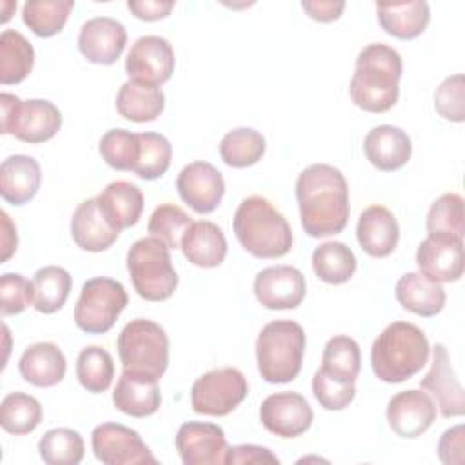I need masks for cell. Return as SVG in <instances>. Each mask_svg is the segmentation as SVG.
I'll return each instance as SVG.
<instances>
[{"label": "cell", "mask_w": 465, "mask_h": 465, "mask_svg": "<svg viewBox=\"0 0 465 465\" xmlns=\"http://www.w3.org/2000/svg\"><path fill=\"white\" fill-rule=\"evenodd\" d=\"M361 367L360 345L349 336H334L325 343L322 354V371L331 378L354 383Z\"/></svg>", "instance_id": "cell-36"}, {"label": "cell", "mask_w": 465, "mask_h": 465, "mask_svg": "<svg viewBox=\"0 0 465 465\" xmlns=\"http://www.w3.org/2000/svg\"><path fill=\"white\" fill-rule=\"evenodd\" d=\"M249 392L247 378L234 367L213 369L191 387V407L205 416H227L232 412Z\"/></svg>", "instance_id": "cell-10"}, {"label": "cell", "mask_w": 465, "mask_h": 465, "mask_svg": "<svg viewBox=\"0 0 465 465\" xmlns=\"http://www.w3.org/2000/svg\"><path fill=\"white\" fill-rule=\"evenodd\" d=\"M33 282L18 272H5L0 278V309L2 316H11L33 305Z\"/></svg>", "instance_id": "cell-47"}, {"label": "cell", "mask_w": 465, "mask_h": 465, "mask_svg": "<svg viewBox=\"0 0 465 465\" xmlns=\"http://www.w3.org/2000/svg\"><path fill=\"white\" fill-rule=\"evenodd\" d=\"M427 232L441 236L463 238L465 214L463 198L456 193H445L432 202L427 213Z\"/></svg>", "instance_id": "cell-42"}, {"label": "cell", "mask_w": 465, "mask_h": 465, "mask_svg": "<svg viewBox=\"0 0 465 465\" xmlns=\"http://www.w3.org/2000/svg\"><path fill=\"white\" fill-rule=\"evenodd\" d=\"M356 238L360 247L372 258L389 256L400 238V227L394 214L383 205H369L358 218Z\"/></svg>", "instance_id": "cell-22"}, {"label": "cell", "mask_w": 465, "mask_h": 465, "mask_svg": "<svg viewBox=\"0 0 465 465\" xmlns=\"http://www.w3.org/2000/svg\"><path fill=\"white\" fill-rule=\"evenodd\" d=\"M265 153V138L251 127L229 131L220 142V156L229 167L243 169L262 160Z\"/></svg>", "instance_id": "cell-37"}, {"label": "cell", "mask_w": 465, "mask_h": 465, "mask_svg": "<svg viewBox=\"0 0 465 465\" xmlns=\"http://www.w3.org/2000/svg\"><path fill=\"white\" fill-rule=\"evenodd\" d=\"M232 229L240 245L254 258H282L292 247V231L287 218L258 194L240 202Z\"/></svg>", "instance_id": "cell-4"}, {"label": "cell", "mask_w": 465, "mask_h": 465, "mask_svg": "<svg viewBox=\"0 0 465 465\" xmlns=\"http://www.w3.org/2000/svg\"><path fill=\"white\" fill-rule=\"evenodd\" d=\"M125 71L129 80L162 85L174 73V51L162 36H140L127 53Z\"/></svg>", "instance_id": "cell-12"}, {"label": "cell", "mask_w": 465, "mask_h": 465, "mask_svg": "<svg viewBox=\"0 0 465 465\" xmlns=\"http://www.w3.org/2000/svg\"><path fill=\"white\" fill-rule=\"evenodd\" d=\"M180 249L193 265L213 269L225 260L227 240L216 223L209 220H198L193 222L183 234Z\"/></svg>", "instance_id": "cell-29"}, {"label": "cell", "mask_w": 465, "mask_h": 465, "mask_svg": "<svg viewBox=\"0 0 465 465\" xmlns=\"http://www.w3.org/2000/svg\"><path fill=\"white\" fill-rule=\"evenodd\" d=\"M124 285L107 276L89 278L74 305V323L87 334H105L111 331L120 312L127 307Z\"/></svg>", "instance_id": "cell-9"}, {"label": "cell", "mask_w": 465, "mask_h": 465, "mask_svg": "<svg viewBox=\"0 0 465 465\" xmlns=\"http://www.w3.org/2000/svg\"><path fill=\"white\" fill-rule=\"evenodd\" d=\"M127 271L136 294L147 302H163L176 291L178 274L169 247L153 236L140 238L129 247Z\"/></svg>", "instance_id": "cell-6"}, {"label": "cell", "mask_w": 465, "mask_h": 465, "mask_svg": "<svg viewBox=\"0 0 465 465\" xmlns=\"http://www.w3.org/2000/svg\"><path fill=\"white\" fill-rule=\"evenodd\" d=\"M420 387L436 400L434 403L443 418L461 416L465 412V392L443 343L434 345L430 371L421 378Z\"/></svg>", "instance_id": "cell-17"}, {"label": "cell", "mask_w": 465, "mask_h": 465, "mask_svg": "<svg viewBox=\"0 0 465 465\" xmlns=\"http://www.w3.org/2000/svg\"><path fill=\"white\" fill-rule=\"evenodd\" d=\"M42 421V405L35 396L11 392L0 403V425L5 432L24 436L33 432Z\"/></svg>", "instance_id": "cell-38"}, {"label": "cell", "mask_w": 465, "mask_h": 465, "mask_svg": "<svg viewBox=\"0 0 465 465\" xmlns=\"http://www.w3.org/2000/svg\"><path fill=\"white\" fill-rule=\"evenodd\" d=\"M376 13L383 31L400 40L420 36L430 20V9L425 0L380 2L376 4Z\"/></svg>", "instance_id": "cell-28"}, {"label": "cell", "mask_w": 465, "mask_h": 465, "mask_svg": "<svg viewBox=\"0 0 465 465\" xmlns=\"http://www.w3.org/2000/svg\"><path fill=\"white\" fill-rule=\"evenodd\" d=\"M174 443L183 465L225 463L227 440L223 429L214 423L185 421L180 425Z\"/></svg>", "instance_id": "cell-16"}, {"label": "cell", "mask_w": 465, "mask_h": 465, "mask_svg": "<svg viewBox=\"0 0 465 465\" xmlns=\"http://www.w3.org/2000/svg\"><path fill=\"white\" fill-rule=\"evenodd\" d=\"M465 85L463 74L447 76L434 93V107L438 114L449 122H463L465 120Z\"/></svg>", "instance_id": "cell-46"}, {"label": "cell", "mask_w": 465, "mask_h": 465, "mask_svg": "<svg viewBox=\"0 0 465 465\" xmlns=\"http://www.w3.org/2000/svg\"><path fill=\"white\" fill-rule=\"evenodd\" d=\"M127 31L122 22L109 16L87 20L78 33V49L91 64L111 65L124 53Z\"/></svg>", "instance_id": "cell-20"}, {"label": "cell", "mask_w": 465, "mask_h": 465, "mask_svg": "<svg viewBox=\"0 0 465 465\" xmlns=\"http://www.w3.org/2000/svg\"><path fill=\"white\" fill-rule=\"evenodd\" d=\"M429 352L427 336L418 325L411 322H392L372 343V372L385 383H401L425 367Z\"/></svg>", "instance_id": "cell-3"}, {"label": "cell", "mask_w": 465, "mask_h": 465, "mask_svg": "<svg viewBox=\"0 0 465 465\" xmlns=\"http://www.w3.org/2000/svg\"><path fill=\"white\" fill-rule=\"evenodd\" d=\"M312 392L325 411H341L349 407L354 400L356 387L354 383L338 381L325 374L322 369H318L312 378Z\"/></svg>", "instance_id": "cell-45"}, {"label": "cell", "mask_w": 465, "mask_h": 465, "mask_svg": "<svg viewBox=\"0 0 465 465\" xmlns=\"http://www.w3.org/2000/svg\"><path fill=\"white\" fill-rule=\"evenodd\" d=\"M118 356L124 371L160 380L169 365V338L162 325L147 318L131 320L118 334Z\"/></svg>", "instance_id": "cell-7"}, {"label": "cell", "mask_w": 465, "mask_h": 465, "mask_svg": "<svg viewBox=\"0 0 465 465\" xmlns=\"http://www.w3.org/2000/svg\"><path fill=\"white\" fill-rule=\"evenodd\" d=\"M416 265L427 278L445 283L463 276V238L429 234L416 251Z\"/></svg>", "instance_id": "cell-19"}, {"label": "cell", "mask_w": 465, "mask_h": 465, "mask_svg": "<svg viewBox=\"0 0 465 465\" xmlns=\"http://www.w3.org/2000/svg\"><path fill=\"white\" fill-rule=\"evenodd\" d=\"M20 376L35 387L58 385L67 371V361L62 349L51 341L29 345L18 360Z\"/></svg>", "instance_id": "cell-24"}, {"label": "cell", "mask_w": 465, "mask_h": 465, "mask_svg": "<svg viewBox=\"0 0 465 465\" xmlns=\"http://www.w3.org/2000/svg\"><path fill=\"white\" fill-rule=\"evenodd\" d=\"M303 11L318 22H332L338 20L345 9V2L341 0H303Z\"/></svg>", "instance_id": "cell-51"}, {"label": "cell", "mask_w": 465, "mask_h": 465, "mask_svg": "<svg viewBox=\"0 0 465 465\" xmlns=\"http://www.w3.org/2000/svg\"><path fill=\"white\" fill-rule=\"evenodd\" d=\"M138 138H140V153H138V160L133 173L142 180H156L163 176L173 158V147L169 140L163 134L153 133V131L138 133Z\"/></svg>", "instance_id": "cell-41"}, {"label": "cell", "mask_w": 465, "mask_h": 465, "mask_svg": "<svg viewBox=\"0 0 465 465\" xmlns=\"http://www.w3.org/2000/svg\"><path fill=\"white\" fill-rule=\"evenodd\" d=\"M314 412L307 400L292 391L267 396L260 405L262 425L280 438H296L309 430Z\"/></svg>", "instance_id": "cell-13"}, {"label": "cell", "mask_w": 465, "mask_h": 465, "mask_svg": "<svg viewBox=\"0 0 465 465\" xmlns=\"http://www.w3.org/2000/svg\"><path fill=\"white\" fill-rule=\"evenodd\" d=\"M38 452L47 465H78L84 460L85 445L78 430L58 427L40 438Z\"/></svg>", "instance_id": "cell-40"}, {"label": "cell", "mask_w": 465, "mask_h": 465, "mask_svg": "<svg viewBox=\"0 0 465 465\" xmlns=\"http://www.w3.org/2000/svg\"><path fill=\"white\" fill-rule=\"evenodd\" d=\"M363 153L367 160L380 171L401 169L412 154L409 134L394 125L372 127L363 140Z\"/></svg>", "instance_id": "cell-23"}, {"label": "cell", "mask_w": 465, "mask_h": 465, "mask_svg": "<svg viewBox=\"0 0 465 465\" xmlns=\"http://www.w3.org/2000/svg\"><path fill=\"white\" fill-rule=\"evenodd\" d=\"M398 303L418 316H436L445 305V289L441 283L427 278L421 272H407L396 282L394 289Z\"/></svg>", "instance_id": "cell-30"}, {"label": "cell", "mask_w": 465, "mask_h": 465, "mask_svg": "<svg viewBox=\"0 0 465 465\" xmlns=\"http://www.w3.org/2000/svg\"><path fill=\"white\" fill-rule=\"evenodd\" d=\"M401 56L381 42L365 45L356 58V71L349 84L352 102L367 113H387L400 94Z\"/></svg>", "instance_id": "cell-2"}, {"label": "cell", "mask_w": 465, "mask_h": 465, "mask_svg": "<svg viewBox=\"0 0 465 465\" xmlns=\"http://www.w3.org/2000/svg\"><path fill=\"white\" fill-rule=\"evenodd\" d=\"M191 223L193 220L182 207L174 203H162L153 211L147 223V232L163 242L169 249H180L183 234Z\"/></svg>", "instance_id": "cell-43"}, {"label": "cell", "mask_w": 465, "mask_h": 465, "mask_svg": "<svg viewBox=\"0 0 465 465\" xmlns=\"http://www.w3.org/2000/svg\"><path fill=\"white\" fill-rule=\"evenodd\" d=\"M33 307L38 312L53 314L64 307L71 292V274L58 265H47L33 276Z\"/></svg>", "instance_id": "cell-33"}, {"label": "cell", "mask_w": 465, "mask_h": 465, "mask_svg": "<svg viewBox=\"0 0 465 465\" xmlns=\"http://www.w3.org/2000/svg\"><path fill=\"white\" fill-rule=\"evenodd\" d=\"M113 403L127 416L145 418L154 414L162 403L158 380L147 374L124 371L114 387Z\"/></svg>", "instance_id": "cell-21"}, {"label": "cell", "mask_w": 465, "mask_h": 465, "mask_svg": "<svg viewBox=\"0 0 465 465\" xmlns=\"http://www.w3.org/2000/svg\"><path fill=\"white\" fill-rule=\"evenodd\" d=\"M98 151L105 163L116 171H133L140 153L138 133L127 129H109L102 138Z\"/></svg>", "instance_id": "cell-44"}, {"label": "cell", "mask_w": 465, "mask_h": 465, "mask_svg": "<svg viewBox=\"0 0 465 465\" xmlns=\"http://www.w3.org/2000/svg\"><path fill=\"white\" fill-rule=\"evenodd\" d=\"M307 338L292 320L269 322L256 340L258 372L267 383H289L300 371Z\"/></svg>", "instance_id": "cell-5"}, {"label": "cell", "mask_w": 465, "mask_h": 465, "mask_svg": "<svg viewBox=\"0 0 465 465\" xmlns=\"http://www.w3.org/2000/svg\"><path fill=\"white\" fill-rule=\"evenodd\" d=\"M465 427L454 425L447 429L438 441V458L445 465H461L465 456Z\"/></svg>", "instance_id": "cell-48"}, {"label": "cell", "mask_w": 465, "mask_h": 465, "mask_svg": "<svg viewBox=\"0 0 465 465\" xmlns=\"http://www.w3.org/2000/svg\"><path fill=\"white\" fill-rule=\"evenodd\" d=\"M118 234L120 232L102 214L96 198L84 200L73 213L71 236L84 251L102 252L116 242Z\"/></svg>", "instance_id": "cell-25"}, {"label": "cell", "mask_w": 465, "mask_h": 465, "mask_svg": "<svg viewBox=\"0 0 465 465\" xmlns=\"http://www.w3.org/2000/svg\"><path fill=\"white\" fill-rule=\"evenodd\" d=\"M176 189L180 198L193 211L198 214H209L220 205L225 193V182L213 163L198 160L180 171Z\"/></svg>", "instance_id": "cell-15"}, {"label": "cell", "mask_w": 465, "mask_h": 465, "mask_svg": "<svg viewBox=\"0 0 465 465\" xmlns=\"http://www.w3.org/2000/svg\"><path fill=\"white\" fill-rule=\"evenodd\" d=\"M307 292L305 276L292 265L262 269L254 278V294L262 307L271 311L298 307Z\"/></svg>", "instance_id": "cell-14"}, {"label": "cell", "mask_w": 465, "mask_h": 465, "mask_svg": "<svg viewBox=\"0 0 465 465\" xmlns=\"http://www.w3.org/2000/svg\"><path fill=\"white\" fill-rule=\"evenodd\" d=\"M438 407L421 389H407L394 394L387 405L389 427L400 438H418L436 421Z\"/></svg>", "instance_id": "cell-18"}, {"label": "cell", "mask_w": 465, "mask_h": 465, "mask_svg": "<svg viewBox=\"0 0 465 465\" xmlns=\"http://www.w3.org/2000/svg\"><path fill=\"white\" fill-rule=\"evenodd\" d=\"M174 2L173 0H129L127 9L140 20L154 22L169 16L173 11Z\"/></svg>", "instance_id": "cell-50"}, {"label": "cell", "mask_w": 465, "mask_h": 465, "mask_svg": "<svg viewBox=\"0 0 465 465\" xmlns=\"http://www.w3.org/2000/svg\"><path fill=\"white\" fill-rule=\"evenodd\" d=\"M0 107L2 134H13L25 143H44L62 127V113L49 100H20L11 93H2Z\"/></svg>", "instance_id": "cell-8"}, {"label": "cell", "mask_w": 465, "mask_h": 465, "mask_svg": "<svg viewBox=\"0 0 465 465\" xmlns=\"http://www.w3.org/2000/svg\"><path fill=\"white\" fill-rule=\"evenodd\" d=\"M42 173L33 156L13 154L0 165V194L11 205H24L33 200L40 189Z\"/></svg>", "instance_id": "cell-26"}, {"label": "cell", "mask_w": 465, "mask_h": 465, "mask_svg": "<svg viewBox=\"0 0 465 465\" xmlns=\"http://www.w3.org/2000/svg\"><path fill=\"white\" fill-rule=\"evenodd\" d=\"M316 276L331 285H341L356 272V256L343 242H325L312 251Z\"/></svg>", "instance_id": "cell-34"}, {"label": "cell", "mask_w": 465, "mask_h": 465, "mask_svg": "<svg viewBox=\"0 0 465 465\" xmlns=\"http://www.w3.org/2000/svg\"><path fill=\"white\" fill-rule=\"evenodd\" d=\"M91 447L105 465L158 463L140 434L122 423H102L91 432Z\"/></svg>", "instance_id": "cell-11"}, {"label": "cell", "mask_w": 465, "mask_h": 465, "mask_svg": "<svg viewBox=\"0 0 465 465\" xmlns=\"http://www.w3.org/2000/svg\"><path fill=\"white\" fill-rule=\"evenodd\" d=\"M296 202L303 231L312 238L338 234L349 222V185L329 163L305 167L296 180Z\"/></svg>", "instance_id": "cell-1"}, {"label": "cell", "mask_w": 465, "mask_h": 465, "mask_svg": "<svg viewBox=\"0 0 465 465\" xmlns=\"http://www.w3.org/2000/svg\"><path fill=\"white\" fill-rule=\"evenodd\" d=\"M76 378L87 392L107 391L114 378L113 356L100 345L84 347L76 360Z\"/></svg>", "instance_id": "cell-39"}, {"label": "cell", "mask_w": 465, "mask_h": 465, "mask_svg": "<svg viewBox=\"0 0 465 465\" xmlns=\"http://www.w3.org/2000/svg\"><path fill=\"white\" fill-rule=\"evenodd\" d=\"M165 107L163 91L158 85L127 80L116 94V111L122 118L131 122H153Z\"/></svg>", "instance_id": "cell-31"}, {"label": "cell", "mask_w": 465, "mask_h": 465, "mask_svg": "<svg viewBox=\"0 0 465 465\" xmlns=\"http://www.w3.org/2000/svg\"><path fill=\"white\" fill-rule=\"evenodd\" d=\"M2 262H7L13 252L16 251L18 245V236H16V225L11 222L5 211H2Z\"/></svg>", "instance_id": "cell-52"}, {"label": "cell", "mask_w": 465, "mask_h": 465, "mask_svg": "<svg viewBox=\"0 0 465 465\" xmlns=\"http://www.w3.org/2000/svg\"><path fill=\"white\" fill-rule=\"evenodd\" d=\"M73 7L74 0H27L22 20L36 36L49 38L64 29Z\"/></svg>", "instance_id": "cell-35"}, {"label": "cell", "mask_w": 465, "mask_h": 465, "mask_svg": "<svg viewBox=\"0 0 465 465\" xmlns=\"http://www.w3.org/2000/svg\"><path fill=\"white\" fill-rule=\"evenodd\" d=\"M225 463L229 465H245V463H280L276 454L271 452L267 447L260 445H234L227 447Z\"/></svg>", "instance_id": "cell-49"}, {"label": "cell", "mask_w": 465, "mask_h": 465, "mask_svg": "<svg viewBox=\"0 0 465 465\" xmlns=\"http://www.w3.org/2000/svg\"><path fill=\"white\" fill-rule=\"evenodd\" d=\"M35 64L31 42L16 29H4L0 35V84L13 85L27 78Z\"/></svg>", "instance_id": "cell-32"}, {"label": "cell", "mask_w": 465, "mask_h": 465, "mask_svg": "<svg viewBox=\"0 0 465 465\" xmlns=\"http://www.w3.org/2000/svg\"><path fill=\"white\" fill-rule=\"evenodd\" d=\"M98 207L105 220L120 232L138 223L143 211V194L138 185L116 180L111 182L98 196Z\"/></svg>", "instance_id": "cell-27"}]
</instances>
